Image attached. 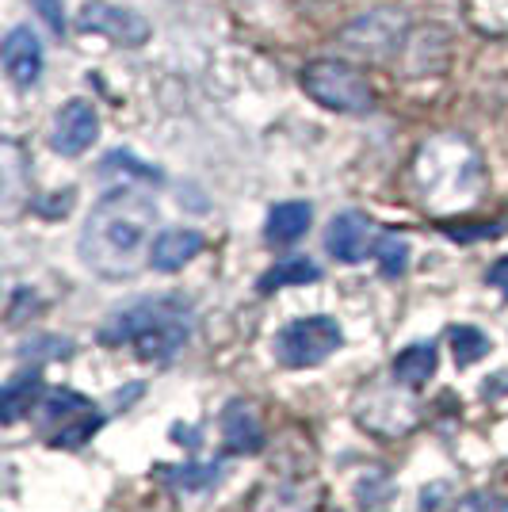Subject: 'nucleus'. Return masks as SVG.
<instances>
[{
    "mask_svg": "<svg viewBox=\"0 0 508 512\" xmlns=\"http://www.w3.org/2000/svg\"><path fill=\"white\" fill-rule=\"evenodd\" d=\"M157 241V203L142 188H115L107 192L81 226L77 253L104 279H130L149 264Z\"/></svg>",
    "mask_w": 508,
    "mask_h": 512,
    "instance_id": "obj_1",
    "label": "nucleus"
},
{
    "mask_svg": "<svg viewBox=\"0 0 508 512\" xmlns=\"http://www.w3.org/2000/svg\"><path fill=\"white\" fill-rule=\"evenodd\" d=\"M191 302L180 295H153L115 310L100 329V344H134L142 360L169 363L191 337Z\"/></svg>",
    "mask_w": 508,
    "mask_h": 512,
    "instance_id": "obj_2",
    "label": "nucleus"
},
{
    "mask_svg": "<svg viewBox=\"0 0 508 512\" xmlns=\"http://www.w3.org/2000/svg\"><path fill=\"white\" fill-rule=\"evenodd\" d=\"M413 176H417L421 199L440 214L466 211L482 195V184H486L482 157L459 134H440L428 146H421Z\"/></svg>",
    "mask_w": 508,
    "mask_h": 512,
    "instance_id": "obj_3",
    "label": "nucleus"
},
{
    "mask_svg": "<svg viewBox=\"0 0 508 512\" xmlns=\"http://www.w3.org/2000/svg\"><path fill=\"white\" fill-rule=\"evenodd\" d=\"M302 88L310 92V100H318L329 111H344V115H363V111L375 107V92L367 85V77L344 62L306 65Z\"/></svg>",
    "mask_w": 508,
    "mask_h": 512,
    "instance_id": "obj_4",
    "label": "nucleus"
},
{
    "mask_svg": "<svg viewBox=\"0 0 508 512\" xmlns=\"http://www.w3.org/2000/svg\"><path fill=\"white\" fill-rule=\"evenodd\" d=\"M344 333H340L337 318H325V314H314V318H298L291 325H283L272 341V352L283 367H318L325 363L333 352L340 348Z\"/></svg>",
    "mask_w": 508,
    "mask_h": 512,
    "instance_id": "obj_5",
    "label": "nucleus"
},
{
    "mask_svg": "<svg viewBox=\"0 0 508 512\" xmlns=\"http://www.w3.org/2000/svg\"><path fill=\"white\" fill-rule=\"evenodd\" d=\"M39 409H43V428L50 436V448H81L85 440H92V432L104 425V417L92 413L96 406L77 390H54L39 402Z\"/></svg>",
    "mask_w": 508,
    "mask_h": 512,
    "instance_id": "obj_6",
    "label": "nucleus"
},
{
    "mask_svg": "<svg viewBox=\"0 0 508 512\" xmlns=\"http://www.w3.org/2000/svg\"><path fill=\"white\" fill-rule=\"evenodd\" d=\"M77 27L88 35H104L119 46H142L149 39V23L146 16L119 8L111 0H88L85 8L77 12Z\"/></svg>",
    "mask_w": 508,
    "mask_h": 512,
    "instance_id": "obj_7",
    "label": "nucleus"
},
{
    "mask_svg": "<svg viewBox=\"0 0 508 512\" xmlns=\"http://www.w3.org/2000/svg\"><path fill=\"white\" fill-rule=\"evenodd\" d=\"M96 138H100V119H96V107L85 104V100H69L54 115L50 146L62 153V157H81Z\"/></svg>",
    "mask_w": 508,
    "mask_h": 512,
    "instance_id": "obj_8",
    "label": "nucleus"
},
{
    "mask_svg": "<svg viewBox=\"0 0 508 512\" xmlns=\"http://www.w3.org/2000/svg\"><path fill=\"white\" fill-rule=\"evenodd\" d=\"M371 241H375V222L360 211L337 214L325 230V249L337 256L340 264H360L367 249H375Z\"/></svg>",
    "mask_w": 508,
    "mask_h": 512,
    "instance_id": "obj_9",
    "label": "nucleus"
},
{
    "mask_svg": "<svg viewBox=\"0 0 508 512\" xmlns=\"http://www.w3.org/2000/svg\"><path fill=\"white\" fill-rule=\"evenodd\" d=\"M4 73L20 88H31L43 77V43L31 27H12L4 35Z\"/></svg>",
    "mask_w": 508,
    "mask_h": 512,
    "instance_id": "obj_10",
    "label": "nucleus"
},
{
    "mask_svg": "<svg viewBox=\"0 0 508 512\" xmlns=\"http://www.w3.org/2000/svg\"><path fill=\"white\" fill-rule=\"evenodd\" d=\"M222 440H226V451H233V455H256L264 448V428H260V417L253 413V406L230 402L222 409Z\"/></svg>",
    "mask_w": 508,
    "mask_h": 512,
    "instance_id": "obj_11",
    "label": "nucleus"
},
{
    "mask_svg": "<svg viewBox=\"0 0 508 512\" xmlns=\"http://www.w3.org/2000/svg\"><path fill=\"white\" fill-rule=\"evenodd\" d=\"M199 253H203V234L199 230H161L157 241H153L149 264L157 272H180Z\"/></svg>",
    "mask_w": 508,
    "mask_h": 512,
    "instance_id": "obj_12",
    "label": "nucleus"
},
{
    "mask_svg": "<svg viewBox=\"0 0 508 512\" xmlns=\"http://www.w3.org/2000/svg\"><path fill=\"white\" fill-rule=\"evenodd\" d=\"M310 222H314V207L310 203H276L268 211L264 237H268V245H295L298 237L310 230Z\"/></svg>",
    "mask_w": 508,
    "mask_h": 512,
    "instance_id": "obj_13",
    "label": "nucleus"
},
{
    "mask_svg": "<svg viewBox=\"0 0 508 512\" xmlns=\"http://www.w3.org/2000/svg\"><path fill=\"white\" fill-rule=\"evenodd\" d=\"M39 398H43V375H39V367L20 371L16 379H8L4 383V398H0L4 425H16L27 409H39Z\"/></svg>",
    "mask_w": 508,
    "mask_h": 512,
    "instance_id": "obj_14",
    "label": "nucleus"
},
{
    "mask_svg": "<svg viewBox=\"0 0 508 512\" xmlns=\"http://www.w3.org/2000/svg\"><path fill=\"white\" fill-rule=\"evenodd\" d=\"M321 268L310 256H283L279 264H272L264 276H260V295H272L279 287H306V283H318Z\"/></svg>",
    "mask_w": 508,
    "mask_h": 512,
    "instance_id": "obj_15",
    "label": "nucleus"
},
{
    "mask_svg": "<svg viewBox=\"0 0 508 512\" xmlns=\"http://www.w3.org/2000/svg\"><path fill=\"white\" fill-rule=\"evenodd\" d=\"M436 363H440V356H436V344L432 341L409 344L402 356L394 360V379L402 386H424L436 375Z\"/></svg>",
    "mask_w": 508,
    "mask_h": 512,
    "instance_id": "obj_16",
    "label": "nucleus"
},
{
    "mask_svg": "<svg viewBox=\"0 0 508 512\" xmlns=\"http://www.w3.org/2000/svg\"><path fill=\"white\" fill-rule=\"evenodd\" d=\"M161 478L184 493H207L222 482V463H184V467H157Z\"/></svg>",
    "mask_w": 508,
    "mask_h": 512,
    "instance_id": "obj_17",
    "label": "nucleus"
},
{
    "mask_svg": "<svg viewBox=\"0 0 508 512\" xmlns=\"http://www.w3.org/2000/svg\"><path fill=\"white\" fill-rule=\"evenodd\" d=\"M100 176L104 180H111V176H119L123 184H161V172L157 169H149V165H142L134 153H123V150H115V153H107L104 161H100Z\"/></svg>",
    "mask_w": 508,
    "mask_h": 512,
    "instance_id": "obj_18",
    "label": "nucleus"
},
{
    "mask_svg": "<svg viewBox=\"0 0 508 512\" xmlns=\"http://www.w3.org/2000/svg\"><path fill=\"white\" fill-rule=\"evenodd\" d=\"M447 337H451V352H455V363H459V367L478 363L482 356H489V348H493V341H489L482 329H474V325H455Z\"/></svg>",
    "mask_w": 508,
    "mask_h": 512,
    "instance_id": "obj_19",
    "label": "nucleus"
},
{
    "mask_svg": "<svg viewBox=\"0 0 508 512\" xmlns=\"http://www.w3.org/2000/svg\"><path fill=\"white\" fill-rule=\"evenodd\" d=\"M375 260H379V272L386 279L405 276V268H409V241L402 234H382L375 241Z\"/></svg>",
    "mask_w": 508,
    "mask_h": 512,
    "instance_id": "obj_20",
    "label": "nucleus"
},
{
    "mask_svg": "<svg viewBox=\"0 0 508 512\" xmlns=\"http://www.w3.org/2000/svg\"><path fill=\"white\" fill-rule=\"evenodd\" d=\"M474 23L486 27L489 35L508 31V0H474Z\"/></svg>",
    "mask_w": 508,
    "mask_h": 512,
    "instance_id": "obj_21",
    "label": "nucleus"
},
{
    "mask_svg": "<svg viewBox=\"0 0 508 512\" xmlns=\"http://www.w3.org/2000/svg\"><path fill=\"white\" fill-rule=\"evenodd\" d=\"M31 356L65 360V356H73V344L62 341V337H39V341H35V348H31V344H23V348H20V360H31Z\"/></svg>",
    "mask_w": 508,
    "mask_h": 512,
    "instance_id": "obj_22",
    "label": "nucleus"
},
{
    "mask_svg": "<svg viewBox=\"0 0 508 512\" xmlns=\"http://www.w3.org/2000/svg\"><path fill=\"white\" fill-rule=\"evenodd\" d=\"M455 512H508V497H497V493H470L459 501Z\"/></svg>",
    "mask_w": 508,
    "mask_h": 512,
    "instance_id": "obj_23",
    "label": "nucleus"
},
{
    "mask_svg": "<svg viewBox=\"0 0 508 512\" xmlns=\"http://www.w3.org/2000/svg\"><path fill=\"white\" fill-rule=\"evenodd\" d=\"M35 8H39V16L46 20V27L54 31V35H62L65 31V16H62V4L58 0H31Z\"/></svg>",
    "mask_w": 508,
    "mask_h": 512,
    "instance_id": "obj_24",
    "label": "nucleus"
},
{
    "mask_svg": "<svg viewBox=\"0 0 508 512\" xmlns=\"http://www.w3.org/2000/svg\"><path fill=\"white\" fill-rule=\"evenodd\" d=\"M486 283L489 287H501V295L508 299V256H501V260H493V264H489Z\"/></svg>",
    "mask_w": 508,
    "mask_h": 512,
    "instance_id": "obj_25",
    "label": "nucleus"
},
{
    "mask_svg": "<svg viewBox=\"0 0 508 512\" xmlns=\"http://www.w3.org/2000/svg\"><path fill=\"white\" fill-rule=\"evenodd\" d=\"M501 394H508V371L493 375V379L482 386V398H501Z\"/></svg>",
    "mask_w": 508,
    "mask_h": 512,
    "instance_id": "obj_26",
    "label": "nucleus"
}]
</instances>
